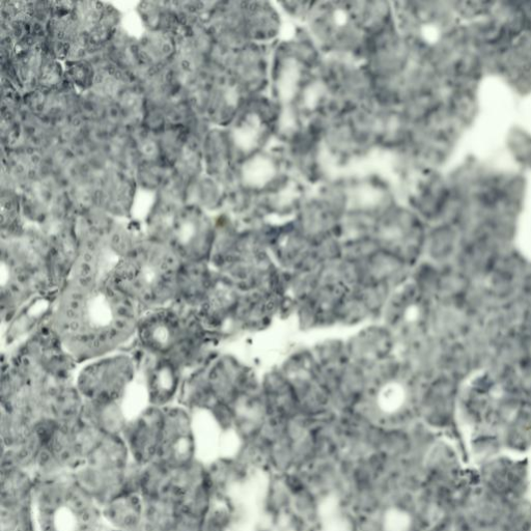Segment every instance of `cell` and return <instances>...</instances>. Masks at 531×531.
Returning a JSON list of instances; mask_svg holds the SVG:
<instances>
[{"instance_id": "6da1fadb", "label": "cell", "mask_w": 531, "mask_h": 531, "mask_svg": "<svg viewBox=\"0 0 531 531\" xmlns=\"http://www.w3.org/2000/svg\"><path fill=\"white\" fill-rule=\"evenodd\" d=\"M480 485L510 501L527 497L529 465L526 461L499 455L479 466Z\"/></svg>"}, {"instance_id": "7a4b0ae2", "label": "cell", "mask_w": 531, "mask_h": 531, "mask_svg": "<svg viewBox=\"0 0 531 531\" xmlns=\"http://www.w3.org/2000/svg\"><path fill=\"white\" fill-rule=\"evenodd\" d=\"M499 531H531V501L528 497L512 500Z\"/></svg>"}, {"instance_id": "3957f363", "label": "cell", "mask_w": 531, "mask_h": 531, "mask_svg": "<svg viewBox=\"0 0 531 531\" xmlns=\"http://www.w3.org/2000/svg\"><path fill=\"white\" fill-rule=\"evenodd\" d=\"M503 443L495 436L483 435L475 439L471 444V457L473 462L478 466L490 461L501 455Z\"/></svg>"}]
</instances>
